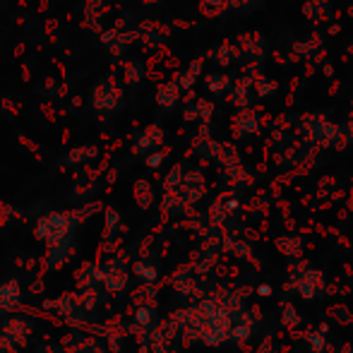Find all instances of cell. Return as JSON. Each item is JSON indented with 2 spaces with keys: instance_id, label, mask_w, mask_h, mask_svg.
I'll use <instances>...</instances> for the list:
<instances>
[{
  "instance_id": "6da1fadb",
  "label": "cell",
  "mask_w": 353,
  "mask_h": 353,
  "mask_svg": "<svg viewBox=\"0 0 353 353\" xmlns=\"http://www.w3.org/2000/svg\"><path fill=\"white\" fill-rule=\"evenodd\" d=\"M97 207H84V210H74V212H51L43 214L41 219L34 226V236L39 238L41 243H46V248L58 245L63 241H70L74 228L84 221Z\"/></svg>"
},
{
  "instance_id": "8992f818",
  "label": "cell",
  "mask_w": 353,
  "mask_h": 353,
  "mask_svg": "<svg viewBox=\"0 0 353 353\" xmlns=\"http://www.w3.org/2000/svg\"><path fill=\"white\" fill-rule=\"evenodd\" d=\"M118 97H121V92H118L111 82H101L94 89V106H97L99 111H111V108H116Z\"/></svg>"
},
{
  "instance_id": "4fadbf2b",
  "label": "cell",
  "mask_w": 353,
  "mask_h": 353,
  "mask_svg": "<svg viewBox=\"0 0 353 353\" xmlns=\"http://www.w3.org/2000/svg\"><path fill=\"white\" fill-rule=\"evenodd\" d=\"M152 188H149V183H144V181H140L135 185V200H137V205L140 207H144L147 210L149 205H152Z\"/></svg>"
},
{
  "instance_id": "d6986e66",
  "label": "cell",
  "mask_w": 353,
  "mask_h": 353,
  "mask_svg": "<svg viewBox=\"0 0 353 353\" xmlns=\"http://www.w3.org/2000/svg\"><path fill=\"white\" fill-rule=\"evenodd\" d=\"M161 163V154H154V157H149V166H159Z\"/></svg>"
},
{
  "instance_id": "ffe728a7",
  "label": "cell",
  "mask_w": 353,
  "mask_h": 353,
  "mask_svg": "<svg viewBox=\"0 0 353 353\" xmlns=\"http://www.w3.org/2000/svg\"><path fill=\"white\" fill-rule=\"evenodd\" d=\"M346 132H349V137L353 140V123H349V130H346Z\"/></svg>"
},
{
  "instance_id": "7c38bea8",
  "label": "cell",
  "mask_w": 353,
  "mask_h": 353,
  "mask_svg": "<svg viewBox=\"0 0 353 353\" xmlns=\"http://www.w3.org/2000/svg\"><path fill=\"white\" fill-rule=\"evenodd\" d=\"M92 157H97V149L94 147H82V149H72L70 154H68V163L74 166V163H84L89 161Z\"/></svg>"
},
{
  "instance_id": "5bb4252c",
  "label": "cell",
  "mask_w": 353,
  "mask_h": 353,
  "mask_svg": "<svg viewBox=\"0 0 353 353\" xmlns=\"http://www.w3.org/2000/svg\"><path fill=\"white\" fill-rule=\"evenodd\" d=\"M132 272H135V276H140L142 281H154V279H157V270H154L152 265H147V262H137V265L132 267Z\"/></svg>"
},
{
  "instance_id": "277c9868",
  "label": "cell",
  "mask_w": 353,
  "mask_h": 353,
  "mask_svg": "<svg viewBox=\"0 0 353 353\" xmlns=\"http://www.w3.org/2000/svg\"><path fill=\"white\" fill-rule=\"evenodd\" d=\"M72 255H74V238H70V241L58 243V245L46 248V255H43V265H46V270H51V272L63 270V267H65L68 262L72 260Z\"/></svg>"
},
{
  "instance_id": "3957f363",
  "label": "cell",
  "mask_w": 353,
  "mask_h": 353,
  "mask_svg": "<svg viewBox=\"0 0 353 353\" xmlns=\"http://www.w3.org/2000/svg\"><path fill=\"white\" fill-rule=\"evenodd\" d=\"M128 279H130V272H128L125 262H121L118 257H111V260L99 265V286L106 293L125 291Z\"/></svg>"
},
{
  "instance_id": "ba28073f",
  "label": "cell",
  "mask_w": 353,
  "mask_h": 353,
  "mask_svg": "<svg viewBox=\"0 0 353 353\" xmlns=\"http://www.w3.org/2000/svg\"><path fill=\"white\" fill-rule=\"evenodd\" d=\"M303 12L307 14V19L312 22H325L330 17V0H307Z\"/></svg>"
},
{
  "instance_id": "30bf717a",
  "label": "cell",
  "mask_w": 353,
  "mask_h": 353,
  "mask_svg": "<svg viewBox=\"0 0 353 353\" xmlns=\"http://www.w3.org/2000/svg\"><path fill=\"white\" fill-rule=\"evenodd\" d=\"M163 140V132L159 130L157 125L147 128V132L140 137V144H137V152H147V149H154L157 144H161Z\"/></svg>"
},
{
  "instance_id": "e0dca14e",
  "label": "cell",
  "mask_w": 353,
  "mask_h": 353,
  "mask_svg": "<svg viewBox=\"0 0 353 353\" xmlns=\"http://www.w3.org/2000/svg\"><path fill=\"white\" fill-rule=\"evenodd\" d=\"M10 214H14L12 207H10V205H0V223H8L10 219H12Z\"/></svg>"
},
{
  "instance_id": "ac0fdd59",
  "label": "cell",
  "mask_w": 353,
  "mask_h": 353,
  "mask_svg": "<svg viewBox=\"0 0 353 353\" xmlns=\"http://www.w3.org/2000/svg\"><path fill=\"white\" fill-rule=\"evenodd\" d=\"M197 108H200V113H197V116H205V118L212 116V103L210 101H200V103H197Z\"/></svg>"
},
{
  "instance_id": "9c48e42d",
  "label": "cell",
  "mask_w": 353,
  "mask_h": 353,
  "mask_svg": "<svg viewBox=\"0 0 353 353\" xmlns=\"http://www.w3.org/2000/svg\"><path fill=\"white\" fill-rule=\"evenodd\" d=\"M157 101H159V106H163V108L173 106V103L178 101V84L176 82L161 84V87H159V94H157Z\"/></svg>"
},
{
  "instance_id": "52a82bcc",
  "label": "cell",
  "mask_w": 353,
  "mask_h": 353,
  "mask_svg": "<svg viewBox=\"0 0 353 353\" xmlns=\"http://www.w3.org/2000/svg\"><path fill=\"white\" fill-rule=\"evenodd\" d=\"M74 283H77L79 291L99 288V265L97 262H84V265L77 270V274H74Z\"/></svg>"
},
{
  "instance_id": "5b68a950",
  "label": "cell",
  "mask_w": 353,
  "mask_h": 353,
  "mask_svg": "<svg viewBox=\"0 0 353 353\" xmlns=\"http://www.w3.org/2000/svg\"><path fill=\"white\" fill-rule=\"evenodd\" d=\"M19 305H22V286H19V281L8 279L0 283V310L12 315V312L19 310Z\"/></svg>"
},
{
  "instance_id": "8fae6325",
  "label": "cell",
  "mask_w": 353,
  "mask_h": 353,
  "mask_svg": "<svg viewBox=\"0 0 353 353\" xmlns=\"http://www.w3.org/2000/svg\"><path fill=\"white\" fill-rule=\"evenodd\" d=\"M236 128H238V135L241 132H255L257 130V121L250 111H241L236 118Z\"/></svg>"
},
{
  "instance_id": "2e32d148",
  "label": "cell",
  "mask_w": 353,
  "mask_h": 353,
  "mask_svg": "<svg viewBox=\"0 0 353 353\" xmlns=\"http://www.w3.org/2000/svg\"><path fill=\"white\" fill-rule=\"evenodd\" d=\"M257 89H260V94H272L276 89V82H270V79H260Z\"/></svg>"
},
{
  "instance_id": "9a60e30c",
  "label": "cell",
  "mask_w": 353,
  "mask_h": 353,
  "mask_svg": "<svg viewBox=\"0 0 353 353\" xmlns=\"http://www.w3.org/2000/svg\"><path fill=\"white\" fill-rule=\"evenodd\" d=\"M207 82H210V89L214 94H221V92H226V89L231 87V82H228L226 74H212Z\"/></svg>"
},
{
  "instance_id": "7a4b0ae2",
  "label": "cell",
  "mask_w": 353,
  "mask_h": 353,
  "mask_svg": "<svg viewBox=\"0 0 353 353\" xmlns=\"http://www.w3.org/2000/svg\"><path fill=\"white\" fill-rule=\"evenodd\" d=\"M32 322L22 315H10L0 325V353H14L29 344L32 339Z\"/></svg>"
}]
</instances>
